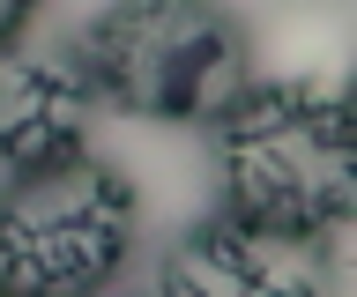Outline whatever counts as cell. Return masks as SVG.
<instances>
[{"instance_id":"1","label":"cell","mask_w":357,"mask_h":297,"mask_svg":"<svg viewBox=\"0 0 357 297\" xmlns=\"http://www.w3.org/2000/svg\"><path fill=\"white\" fill-rule=\"evenodd\" d=\"M216 179L223 208L245 223H275L328 246L350 223L357 156L350 112L335 82H245L238 104L216 119Z\"/></svg>"},{"instance_id":"2","label":"cell","mask_w":357,"mask_h":297,"mask_svg":"<svg viewBox=\"0 0 357 297\" xmlns=\"http://www.w3.org/2000/svg\"><path fill=\"white\" fill-rule=\"evenodd\" d=\"M75 60L97 104L164 127H216L245 90V30L223 0H112Z\"/></svg>"},{"instance_id":"3","label":"cell","mask_w":357,"mask_h":297,"mask_svg":"<svg viewBox=\"0 0 357 297\" xmlns=\"http://www.w3.org/2000/svg\"><path fill=\"white\" fill-rule=\"evenodd\" d=\"M134 186L97 156H60L0 186V297H97L134 252Z\"/></svg>"},{"instance_id":"4","label":"cell","mask_w":357,"mask_h":297,"mask_svg":"<svg viewBox=\"0 0 357 297\" xmlns=\"http://www.w3.org/2000/svg\"><path fill=\"white\" fill-rule=\"evenodd\" d=\"M156 297H328V252L320 238L245 223L223 208L164 252Z\"/></svg>"},{"instance_id":"5","label":"cell","mask_w":357,"mask_h":297,"mask_svg":"<svg viewBox=\"0 0 357 297\" xmlns=\"http://www.w3.org/2000/svg\"><path fill=\"white\" fill-rule=\"evenodd\" d=\"M89 119H97V90H89L75 45L0 38V163L8 171L82 156Z\"/></svg>"},{"instance_id":"6","label":"cell","mask_w":357,"mask_h":297,"mask_svg":"<svg viewBox=\"0 0 357 297\" xmlns=\"http://www.w3.org/2000/svg\"><path fill=\"white\" fill-rule=\"evenodd\" d=\"M30 15H38V0H0V38H22Z\"/></svg>"}]
</instances>
